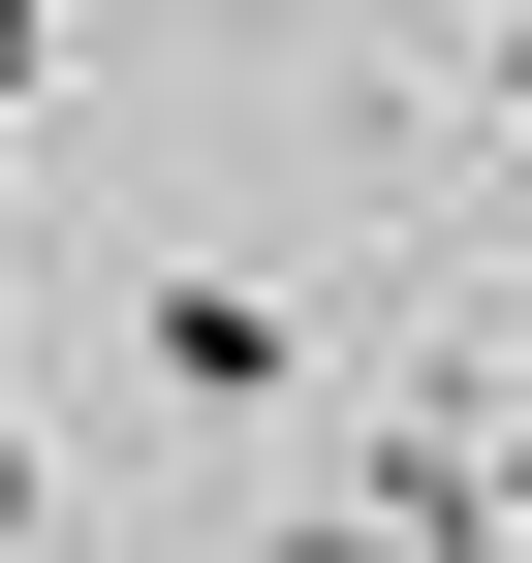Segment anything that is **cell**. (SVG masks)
<instances>
[{
    "mask_svg": "<svg viewBox=\"0 0 532 563\" xmlns=\"http://www.w3.org/2000/svg\"><path fill=\"white\" fill-rule=\"evenodd\" d=\"M501 95H532V0H501Z\"/></svg>",
    "mask_w": 532,
    "mask_h": 563,
    "instance_id": "277c9868",
    "label": "cell"
},
{
    "mask_svg": "<svg viewBox=\"0 0 532 563\" xmlns=\"http://www.w3.org/2000/svg\"><path fill=\"white\" fill-rule=\"evenodd\" d=\"M32 501H63V470H32V407H0V532H32Z\"/></svg>",
    "mask_w": 532,
    "mask_h": 563,
    "instance_id": "7a4b0ae2",
    "label": "cell"
},
{
    "mask_svg": "<svg viewBox=\"0 0 532 563\" xmlns=\"http://www.w3.org/2000/svg\"><path fill=\"white\" fill-rule=\"evenodd\" d=\"M125 376H157L188 439H251V407H313V313H282V282H220V251H188L157 313H125Z\"/></svg>",
    "mask_w": 532,
    "mask_h": 563,
    "instance_id": "6da1fadb",
    "label": "cell"
},
{
    "mask_svg": "<svg viewBox=\"0 0 532 563\" xmlns=\"http://www.w3.org/2000/svg\"><path fill=\"white\" fill-rule=\"evenodd\" d=\"M32 63H63V0H0V95H32Z\"/></svg>",
    "mask_w": 532,
    "mask_h": 563,
    "instance_id": "3957f363",
    "label": "cell"
}]
</instances>
